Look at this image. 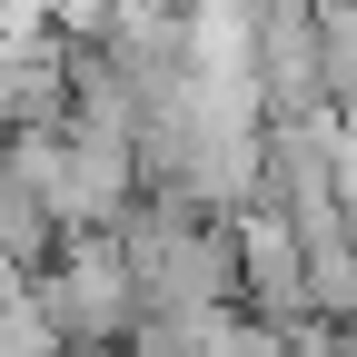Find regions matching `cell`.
<instances>
[{
    "label": "cell",
    "mask_w": 357,
    "mask_h": 357,
    "mask_svg": "<svg viewBox=\"0 0 357 357\" xmlns=\"http://www.w3.org/2000/svg\"><path fill=\"white\" fill-rule=\"evenodd\" d=\"M229 229H238V318L268 328V337L318 328V298H307V248L288 238V218H278V208H248V218H229Z\"/></svg>",
    "instance_id": "3"
},
{
    "label": "cell",
    "mask_w": 357,
    "mask_h": 357,
    "mask_svg": "<svg viewBox=\"0 0 357 357\" xmlns=\"http://www.w3.org/2000/svg\"><path fill=\"white\" fill-rule=\"evenodd\" d=\"M318 89L337 119H357V0H318Z\"/></svg>",
    "instance_id": "4"
},
{
    "label": "cell",
    "mask_w": 357,
    "mask_h": 357,
    "mask_svg": "<svg viewBox=\"0 0 357 357\" xmlns=\"http://www.w3.org/2000/svg\"><path fill=\"white\" fill-rule=\"evenodd\" d=\"M119 258L139 278V318H218L238 307V229L229 218H199L178 199H149L119 218Z\"/></svg>",
    "instance_id": "1"
},
{
    "label": "cell",
    "mask_w": 357,
    "mask_h": 357,
    "mask_svg": "<svg viewBox=\"0 0 357 357\" xmlns=\"http://www.w3.org/2000/svg\"><path fill=\"white\" fill-rule=\"evenodd\" d=\"M347 169H357V119H347Z\"/></svg>",
    "instance_id": "5"
},
{
    "label": "cell",
    "mask_w": 357,
    "mask_h": 357,
    "mask_svg": "<svg viewBox=\"0 0 357 357\" xmlns=\"http://www.w3.org/2000/svg\"><path fill=\"white\" fill-rule=\"evenodd\" d=\"M40 328H50L70 357H119L139 337V278H129L119 238H60L40 278H20Z\"/></svg>",
    "instance_id": "2"
}]
</instances>
